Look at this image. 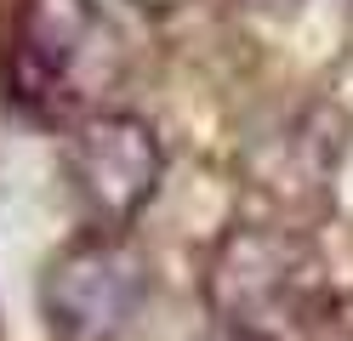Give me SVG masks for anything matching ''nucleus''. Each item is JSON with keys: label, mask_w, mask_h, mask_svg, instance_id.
<instances>
[{"label": "nucleus", "mask_w": 353, "mask_h": 341, "mask_svg": "<svg viewBox=\"0 0 353 341\" xmlns=\"http://www.w3.org/2000/svg\"><path fill=\"white\" fill-rule=\"evenodd\" d=\"M120 80V29L97 0H23L12 29V91L34 120H85Z\"/></svg>", "instance_id": "1"}, {"label": "nucleus", "mask_w": 353, "mask_h": 341, "mask_svg": "<svg viewBox=\"0 0 353 341\" xmlns=\"http://www.w3.org/2000/svg\"><path fill=\"white\" fill-rule=\"evenodd\" d=\"M319 250L307 245L302 227L291 222H234L205 256V302L216 324L262 330L274 335L279 324H302L314 302L325 296L319 285Z\"/></svg>", "instance_id": "2"}, {"label": "nucleus", "mask_w": 353, "mask_h": 341, "mask_svg": "<svg viewBox=\"0 0 353 341\" xmlns=\"http://www.w3.org/2000/svg\"><path fill=\"white\" fill-rule=\"evenodd\" d=\"M148 296V262L125 234H80L63 245L46 279L40 313L57 341H114Z\"/></svg>", "instance_id": "3"}, {"label": "nucleus", "mask_w": 353, "mask_h": 341, "mask_svg": "<svg viewBox=\"0 0 353 341\" xmlns=\"http://www.w3.org/2000/svg\"><path fill=\"white\" fill-rule=\"evenodd\" d=\"M69 182L92 234H125L160 188L165 154L148 120L125 108H97L69 125Z\"/></svg>", "instance_id": "4"}, {"label": "nucleus", "mask_w": 353, "mask_h": 341, "mask_svg": "<svg viewBox=\"0 0 353 341\" xmlns=\"http://www.w3.org/2000/svg\"><path fill=\"white\" fill-rule=\"evenodd\" d=\"M302 330L307 341H353V296H319Z\"/></svg>", "instance_id": "5"}, {"label": "nucleus", "mask_w": 353, "mask_h": 341, "mask_svg": "<svg viewBox=\"0 0 353 341\" xmlns=\"http://www.w3.org/2000/svg\"><path fill=\"white\" fill-rule=\"evenodd\" d=\"M194 341H279V335H262V330H239V324H211L205 335H194Z\"/></svg>", "instance_id": "6"}, {"label": "nucleus", "mask_w": 353, "mask_h": 341, "mask_svg": "<svg viewBox=\"0 0 353 341\" xmlns=\"http://www.w3.org/2000/svg\"><path fill=\"white\" fill-rule=\"evenodd\" d=\"M131 6H143V12H176V6H188V0H131Z\"/></svg>", "instance_id": "7"}, {"label": "nucleus", "mask_w": 353, "mask_h": 341, "mask_svg": "<svg viewBox=\"0 0 353 341\" xmlns=\"http://www.w3.org/2000/svg\"><path fill=\"white\" fill-rule=\"evenodd\" d=\"M245 6H251V12H291L296 0H245Z\"/></svg>", "instance_id": "8"}]
</instances>
